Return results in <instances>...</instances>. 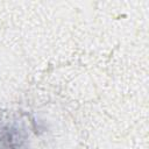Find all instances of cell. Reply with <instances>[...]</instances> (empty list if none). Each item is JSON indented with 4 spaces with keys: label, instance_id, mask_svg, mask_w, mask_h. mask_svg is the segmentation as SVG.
<instances>
[{
    "label": "cell",
    "instance_id": "6da1fadb",
    "mask_svg": "<svg viewBox=\"0 0 149 149\" xmlns=\"http://www.w3.org/2000/svg\"><path fill=\"white\" fill-rule=\"evenodd\" d=\"M0 149H28V133L17 121L0 122Z\"/></svg>",
    "mask_w": 149,
    "mask_h": 149
}]
</instances>
